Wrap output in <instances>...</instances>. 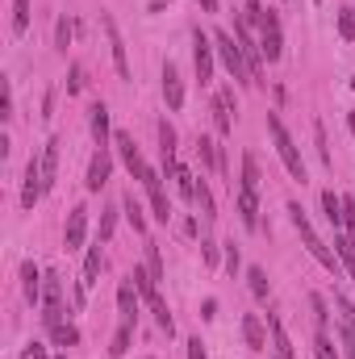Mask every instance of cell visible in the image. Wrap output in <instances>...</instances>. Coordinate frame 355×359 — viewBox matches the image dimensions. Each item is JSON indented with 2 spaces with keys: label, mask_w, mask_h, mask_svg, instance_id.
I'll return each instance as SVG.
<instances>
[{
  "label": "cell",
  "mask_w": 355,
  "mask_h": 359,
  "mask_svg": "<svg viewBox=\"0 0 355 359\" xmlns=\"http://www.w3.org/2000/svg\"><path fill=\"white\" fill-rule=\"evenodd\" d=\"M288 218H293V226H297V234H301V242H306V251L314 255V259H318V264H322L326 272H334V276H339V268H343V264H339V255H334V251H330V246H326V242L318 238V230L310 226V218H306V209H301V205H297V200L288 205Z\"/></svg>",
  "instance_id": "1"
},
{
  "label": "cell",
  "mask_w": 355,
  "mask_h": 359,
  "mask_svg": "<svg viewBox=\"0 0 355 359\" xmlns=\"http://www.w3.org/2000/svg\"><path fill=\"white\" fill-rule=\"evenodd\" d=\"M268 134H272V142H276V155L284 159L288 176H293V180H306V159H301L297 142L288 138V130H284V121H280L276 113H268Z\"/></svg>",
  "instance_id": "2"
},
{
  "label": "cell",
  "mask_w": 355,
  "mask_h": 359,
  "mask_svg": "<svg viewBox=\"0 0 355 359\" xmlns=\"http://www.w3.org/2000/svg\"><path fill=\"white\" fill-rule=\"evenodd\" d=\"M214 50H218L222 67H226V71H230L238 84H255V80H251V67H247V59H242V46L234 42V34L218 30V34H214Z\"/></svg>",
  "instance_id": "3"
},
{
  "label": "cell",
  "mask_w": 355,
  "mask_h": 359,
  "mask_svg": "<svg viewBox=\"0 0 355 359\" xmlns=\"http://www.w3.org/2000/svg\"><path fill=\"white\" fill-rule=\"evenodd\" d=\"M260 50H264V59H268V63H276V59L284 55V38H280V17H276L272 9H264V17H260Z\"/></svg>",
  "instance_id": "4"
},
{
  "label": "cell",
  "mask_w": 355,
  "mask_h": 359,
  "mask_svg": "<svg viewBox=\"0 0 355 359\" xmlns=\"http://www.w3.org/2000/svg\"><path fill=\"white\" fill-rule=\"evenodd\" d=\"M138 184L146 188V196H150V209H155V218H159V222H168V218H172V205H168V192H163V176H159L155 167H146Z\"/></svg>",
  "instance_id": "5"
},
{
  "label": "cell",
  "mask_w": 355,
  "mask_h": 359,
  "mask_svg": "<svg viewBox=\"0 0 355 359\" xmlns=\"http://www.w3.org/2000/svg\"><path fill=\"white\" fill-rule=\"evenodd\" d=\"M192 67H196V80L201 84H209L214 80V38H205V34H192Z\"/></svg>",
  "instance_id": "6"
},
{
  "label": "cell",
  "mask_w": 355,
  "mask_h": 359,
  "mask_svg": "<svg viewBox=\"0 0 355 359\" xmlns=\"http://www.w3.org/2000/svg\"><path fill=\"white\" fill-rule=\"evenodd\" d=\"M109 172H113V155H109V146H96V155L88 159V176H84V184H88V192H100L109 184Z\"/></svg>",
  "instance_id": "7"
},
{
  "label": "cell",
  "mask_w": 355,
  "mask_h": 359,
  "mask_svg": "<svg viewBox=\"0 0 355 359\" xmlns=\"http://www.w3.org/2000/svg\"><path fill=\"white\" fill-rule=\"evenodd\" d=\"M46 196V184H42V159L34 155L25 163V184H21V209H34V205Z\"/></svg>",
  "instance_id": "8"
},
{
  "label": "cell",
  "mask_w": 355,
  "mask_h": 359,
  "mask_svg": "<svg viewBox=\"0 0 355 359\" xmlns=\"http://www.w3.org/2000/svg\"><path fill=\"white\" fill-rule=\"evenodd\" d=\"M100 25H105V34H109V50H113V67H117V76L130 80V59H126V42H122L117 21H113L109 13H100Z\"/></svg>",
  "instance_id": "9"
},
{
  "label": "cell",
  "mask_w": 355,
  "mask_h": 359,
  "mask_svg": "<svg viewBox=\"0 0 355 359\" xmlns=\"http://www.w3.org/2000/svg\"><path fill=\"white\" fill-rule=\"evenodd\" d=\"M113 146H117L122 163L130 167V176H134V180H142V172H146V159H142V150L134 146V138H130L126 130H117V134H113Z\"/></svg>",
  "instance_id": "10"
},
{
  "label": "cell",
  "mask_w": 355,
  "mask_h": 359,
  "mask_svg": "<svg viewBox=\"0 0 355 359\" xmlns=\"http://www.w3.org/2000/svg\"><path fill=\"white\" fill-rule=\"evenodd\" d=\"M84 238H88V209H84V205H76V209L67 213L63 242H67V251H80V246H84Z\"/></svg>",
  "instance_id": "11"
},
{
  "label": "cell",
  "mask_w": 355,
  "mask_h": 359,
  "mask_svg": "<svg viewBox=\"0 0 355 359\" xmlns=\"http://www.w3.org/2000/svg\"><path fill=\"white\" fill-rule=\"evenodd\" d=\"M59 146H63L59 138H50V142L42 146V155H38V159H42V184H46V192L55 188V180H59Z\"/></svg>",
  "instance_id": "12"
},
{
  "label": "cell",
  "mask_w": 355,
  "mask_h": 359,
  "mask_svg": "<svg viewBox=\"0 0 355 359\" xmlns=\"http://www.w3.org/2000/svg\"><path fill=\"white\" fill-rule=\"evenodd\" d=\"M163 100H168V109H172V113L184 105V80H180L176 63H163Z\"/></svg>",
  "instance_id": "13"
},
{
  "label": "cell",
  "mask_w": 355,
  "mask_h": 359,
  "mask_svg": "<svg viewBox=\"0 0 355 359\" xmlns=\"http://www.w3.org/2000/svg\"><path fill=\"white\" fill-rule=\"evenodd\" d=\"M242 338H247L251 351H268V330H264L260 314H242Z\"/></svg>",
  "instance_id": "14"
},
{
  "label": "cell",
  "mask_w": 355,
  "mask_h": 359,
  "mask_svg": "<svg viewBox=\"0 0 355 359\" xmlns=\"http://www.w3.org/2000/svg\"><path fill=\"white\" fill-rule=\"evenodd\" d=\"M238 218H242L247 230H260V192L238 188Z\"/></svg>",
  "instance_id": "15"
},
{
  "label": "cell",
  "mask_w": 355,
  "mask_h": 359,
  "mask_svg": "<svg viewBox=\"0 0 355 359\" xmlns=\"http://www.w3.org/2000/svg\"><path fill=\"white\" fill-rule=\"evenodd\" d=\"M230 109H234V88H222V92L214 96V121H218V134H230V130H234Z\"/></svg>",
  "instance_id": "16"
},
{
  "label": "cell",
  "mask_w": 355,
  "mask_h": 359,
  "mask_svg": "<svg viewBox=\"0 0 355 359\" xmlns=\"http://www.w3.org/2000/svg\"><path fill=\"white\" fill-rule=\"evenodd\" d=\"M88 113H92V138H96V146H109V142H113V130H109V109H105V100H96Z\"/></svg>",
  "instance_id": "17"
},
{
  "label": "cell",
  "mask_w": 355,
  "mask_h": 359,
  "mask_svg": "<svg viewBox=\"0 0 355 359\" xmlns=\"http://www.w3.org/2000/svg\"><path fill=\"white\" fill-rule=\"evenodd\" d=\"M42 284H46V276L38 272V264H21V288H25L30 305H42Z\"/></svg>",
  "instance_id": "18"
},
{
  "label": "cell",
  "mask_w": 355,
  "mask_h": 359,
  "mask_svg": "<svg viewBox=\"0 0 355 359\" xmlns=\"http://www.w3.org/2000/svg\"><path fill=\"white\" fill-rule=\"evenodd\" d=\"M100 246H105V242L96 238V242L88 246V255H84V276H80V284H84V288H92V284H96V276H100V264H105V255H100Z\"/></svg>",
  "instance_id": "19"
},
{
  "label": "cell",
  "mask_w": 355,
  "mask_h": 359,
  "mask_svg": "<svg viewBox=\"0 0 355 359\" xmlns=\"http://www.w3.org/2000/svg\"><path fill=\"white\" fill-rule=\"evenodd\" d=\"M138 288H134V280H126L122 288H117V310H122V322H134L138 318Z\"/></svg>",
  "instance_id": "20"
},
{
  "label": "cell",
  "mask_w": 355,
  "mask_h": 359,
  "mask_svg": "<svg viewBox=\"0 0 355 359\" xmlns=\"http://www.w3.org/2000/svg\"><path fill=\"white\" fill-rule=\"evenodd\" d=\"M268 330H272L276 359H297V351H293V343H288V334H284V326H280V318H276V314H268Z\"/></svg>",
  "instance_id": "21"
},
{
  "label": "cell",
  "mask_w": 355,
  "mask_h": 359,
  "mask_svg": "<svg viewBox=\"0 0 355 359\" xmlns=\"http://www.w3.org/2000/svg\"><path fill=\"white\" fill-rule=\"evenodd\" d=\"M260 159L255 155H251V150H247V155H242V180H238V188H251V192H260Z\"/></svg>",
  "instance_id": "22"
},
{
  "label": "cell",
  "mask_w": 355,
  "mask_h": 359,
  "mask_svg": "<svg viewBox=\"0 0 355 359\" xmlns=\"http://www.w3.org/2000/svg\"><path fill=\"white\" fill-rule=\"evenodd\" d=\"M196 155H201V163H205V167L222 172V155H218V142H214V138L201 134V138H196Z\"/></svg>",
  "instance_id": "23"
},
{
  "label": "cell",
  "mask_w": 355,
  "mask_h": 359,
  "mask_svg": "<svg viewBox=\"0 0 355 359\" xmlns=\"http://www.w3.org/2000/svg\"><path fill=\"white\" fill-rule=\"evenodd\" d=\"M122 213H126V218H130V226L146 238V218H142V205L134 200V192H126V196H122Z\"/></svg>",
  "instance_id": "24"
},
{
  "label": "cell",
  "mask_w": 355,
  "mask_h": 359,
  "mask_svg": "<svg viewBox=\"0 0 355 359\" xmlns=\"http://www.w3.org/2000/svg\"><path fill=\"white\" fill-rule=\"evenodd\" d=\"M130 343H134V322H122V326H117V334H113V347H109V359H122V355L130 351Z\"/></svg>",
  "instance_id": "25"
},
{
  "label": "cell",
  "mask_w": 355,
  "mask_h": 359,
  "mask_svg": "<svg viewBox=\"0 0 355 359\" xmlns=\"http://www.w3.org/2000/svg\"><path fill=\"white\" fill-rule=\"evenodd\" d=\"M322 209H326L330 226H334V230H343V196H334V188H326V192H322Z\"/></svg>",
  "instance_id": "26"
},
{
  "label": "cell",
  "mask_w": 355,
  "mask_h": 359,
  "mask_svg": "<svg viewBox=\"0 0 355 359\" xmlns=\"http://www.w3.org/2000/svg\"><path fill=\"white\" fill-rule=\"evenodd\" d=\"M130 280H134V288H138V292H142L146 301H150V297H159V280L150 276L146 268H134V272H130Z\"/></svg>",
  "instance_id": "27"
},
{
  "label": "cell",
  "mask_w": 355,
  "mask_h": 359,
  "mask_svg": "<svg viewBox=\"0 0 355 359\" xmlns=\"http://www.w3.org/2000/svg\"><path fill=\"white\" fill-rule=\"evenodd\" d=\"M334 255H339V264L351 272V280H355V246H351L347 234H334Z\"/></svg>",
  "instance_id": "28"
},
{
  "label": "cell",
  "mask_w": 355,
  "mask_h": 359,
  "mask_svg": "<svg viewBox=\"0 0 355 359\" xmlns=\"http://www.w3.org/2000/svg\"><path fill=\"white\" fill-rule=\"evenodd\" d=\"M196 209H201V218H205V222H214L218 218V205H214V192H209V184H196Z\"/></svg>",
  "instance_id": "29"
},
{
  "label": "cell",
  "mask_w": 355,
  "mask_h": 359,
  "mask_svg": "<svg viewBox=\"0 0 355 359\" xmlns=\"http://www.w3.org/2000/svg\"><path fill=\"white\" fill-rule=\"evenodd\" d=\"M146 305L155 310V322H159V330H168V338H172V334H176V322H172V310H168V301H163V297H150Z\"/></svg>",
  "instance_id": "30"
},
{
  "label": "cell",
  "mask_w": 355,
  "mask_h": 359,
  "mask_svg": "<svg viewBox=\"0 0 355 359\" xmlns=\"http://www.w3.org/2000/svg\"><path fill=\"white\" fill-rule=\"evenodd\" d=\"M172 180H176V188H180V196H184V200H196V176H192L188 167H180V163H176Z\"/></svg>",
  "instance_id": "31"
},
{
  "label": "cell",
  "mask_w": 355,
  "mask_h": 359,
  "mask_svg": "<svg viewBox=\"0 0 355 359\" xmlns=\"http://www.w3.org/2000/svg\"><path fill=\"white\" fill-rule=\"evenodd\" d=\"M50 343H55V347H76L80 343V330L71 322H59V326H50Z\"/></svg>",
  "instance_id": "32"
},
{
  "label": "cell",
  "mask_w": 355,
  "mask_h": 359,
  "mask_svg": "<svg viewBox=\"0 0 355 359\" xmlns=\"http://www.w3.org/2000/svg\"><path fill=\"white\" fill-rule=\"evenodd\" d=\"M247 284L255 292V301H268V272L264 268H247Z\"/></svg>",
  "instance_id": "33"
},
{
  "label": "cell",
  "mask_w": 355,
  "mask_h": 359,
  "mask_svg": "<svg viewBox=\"0 0 355 359\" xmlns=\"http://www.w3.org/2000/svg\"><path fill=\"white\" fill-rule=\"evenodd\" d=\"M314 359H339V347H334V338L326 330L314 334Z\"/></svg>",
  "instance_id": "34"
},
{
  "label": "cell",
  "mask_w": 355,
  "mask_h": 359,
  "mask_svg": "<svg viewBox=\"0 0 355 359\" xmlns=\"http://www.w3.org/2000/svg\"><path fill=\"white\" fill-rule=\"evenodd\" d=\"M146 272L163 280V255H159V242H150V238H146Z\"/></svg>",
  "instance_id": "35"
},
{
  "label": "cell",
  "mask_w": 355,
  "mask_h": 359,
  "mask_svg": "<svg viewBox=\"0 0 355 359\" xmlns=\"http://www.w3.org/2000/svg\"><path fill=\"white\" fill-rule=\"evenodd\" d=\"M310 310H314L318 330H326V326H330V310H326V297H322V292H310Z\"/></svg>",
  "instance_id": "36"
},
{
  "label": "cell",
  "mask_w": 355,
  "mask_h": 359,
  "mask_svg": "<svg viewBox=\"0 0 355 359\" xmlns=\"http://www.w3.org/2000/svg\"><path fill=\"white\" fill-rule=\"evenodd\" d=\"M30 30V0H13V34L21 38Z\"/></svg>",
  "instance_id": "37"
},
{
  "label": "cell",
  "mask_w": 355,
  "mask_h": 359,
  "mask_svg": "<svg viewBox=\"0 0 355 359\" xmlns=\"http://www.w3.org/2000/svg\"><path fill=\"white\" fill-rule=\"evenodd\" d=\"M113 230H117V209H100V230H96V238H100V242H109Z\"/></svg>",
  "instance_id": "38"
},
{
  "label": "cell",
  "mask_w": 355,
  "mask_h": 359,
  "mask_svg": "<svg viewBox=\"0 0 355 359\" xmlns=\"http://www.w3.org/2000/svg\"><path fill=\"white\" fill-rule=\"evenodd\" d=\"M71 34H76V21H71V17H59V21H55V46H59V50H67Z\"/></svg>",
  "instance_id": "39"
},
{
  "label": "cell",
  "mask_w": 355,
  "mask_h": 359,
  "mask_svg": "<svg viewBox=\"0 0 355 359\" xmlns=\"http://www.w3.org/2000/svg\"><path fill=\"white\" fill-rule=\"evenodd\" d=\"M84 84H88V80H84V67L71 63V67H67V92L76 96V92H84Z\"/></svg>",
  "instance_id": "40"
},
{
  "label": "cell",
  "mask_w": 355,
  "mask_h": 359,
  "mask_svg": "<svg viewBox=\"0 0 355 359\" xmlns=\"http://www.w3.org/2000/svg\"><path fill=\"white\" fill-rule=\"evenodd\" d=\"M339 34H343L347 42H355V9H343V13H339Z\"/></svg>",
  "instance_id": "41"
},
{
  "label": "cell",
  "mask_w": 355,
  "mask_h": 359,
  "mask_svg": "<svg viewBox=\"0 0 355 359\" xmlns=\"http://www.w3.org/2000/svg\"><path fill=\"white\" fill-rule=\"evenodd\" d=\"M339 347H343V355H347V359H355V326H347V322H343V330H339Z\"/></svg>",
  "instance_id": "42"
},
{
  "label": "cell",
  "mask_w": 355,
  "mask_h": 359,
  "mask_svg": "<svg viewBox=\"0 0 355 359\" xmlns=\"http://www.w3.org/2000/svg\"><path fill=\"white\" fill-rule=\"evenodd\" d=\"M334 305H339V314H343V322H347V326H355V305H351V301H347V297H343L339 288H334Z\"/></svg>",
  "instance_id": "43"
},
{
  "label": "cell",
  "mask_w": 355,
  "mask_h": 359,
  "mask_svg": "<svg viewBox=\"0 0 355 359\" xmlns=\"http://www.w3.org/2000/svg\"><path fill=\"white\" fill-rule=\"evenodd\" d=\"M314 138H318V155H322V163H330V146H326V130H322V121H314Z\"/></svg>",
  "instance_id": "44"
},
{
  "label": "cell",
  "mask_w": 355,
  "mask_h": 359,
  "mask_svg": "<svg viewBox=\"0 0 355 359\" xmlns=\"http://www.w3.org/2000/svg\"><path fill=\"white\" fill-rule=\"evenodd\" d=\"M226 268H230V276H234V272L242 268V255H238V246H234V242L226 246Z\"/></svg>",
  "instance_id": "45"
},
{
  "label": "cell",
  "mask_w": 355,
  "mask_h": 359,
  "mask_svg": "<svg viewBox=\"0 0 355 359\" xmlns=\"http://www.w3.org/2000/svg\"><path fill=\"white\" fill-rule=\"evenodd\" d=\"M0 117H5V121L13 117V84L9 80H5V105H0Z\"/></svg>",
  "instance_id": "46"
},
{
  "label": "cell",
  "mask_w": 355,
  "mask_h": 359,
  "mask_svg": "<svg viewBox=\"0 0 355 359\" xmlns=\"http://www.w3.org/2000/svg\"><path fill=\"white\" fill-rule=\"evenodd\" d=\"M242 5H247V21H255V25H260V17H264V5H260V0H242Z\"/></svg>",
  "instance_id": "47"
},
{
  "label": "cell",
  "mask_w": 355,
  "mask_h": 359,
  "mask_svg": "<svg viewBox=\"0 0 355 359\" xmlns=\"http://www.w3.org/2000/svg\"><path fill=\"white\" fill-rule=\"evenodd\" d=\"M201 255H205V264H209V268L218 264V246H214L209 238H201Z\"/></svg>",
  "instance_id": "48"
},
{
  "label": "cell",
  "mask_w": 355,
  "mask_h": 359,
  "mask_svg": "<svg viewBox=\"0 0 355 359\" xmlns=\"http://www.w3.org/2000/svg\"><path fill=\"white\" fill-rule=\"evenodd\" d=\"M21 359H46V347H42V343H30V347L21 351Z\"/></svg>",
  "instance_id": "49"
},
{
  "label": "cell",
  "mask_w": 355,
  "mask_h": 359,
  "mask_svg": "<svg viewBox=\"0 0 355 359\" xmlns=\"http://www.w3.org/2000/svg\"><path fill=\"white\" fill-rule=\"evenodd\" d=\"M201 318H205V322H214V318H218V301H214V297H209L205 305H201Z\"/></svg>",
  "instance_id": "50"
},
{
  "label": "cell",
  "mask_w": 355,
  "mask_h": 359,
  "mask_svg": "<svg viewBox=\"0 0 355 359\" xmlns=\"http://www.w3.org/2000/svg\"><path fill=\"white\" fill-rule=\"evenodd\" d=\"M188 359H209V355H205V347H201V338H192V343H188Z\"/></svg>",
  "instance_id": "51"
},
{
  "label": "cell",
  "mask_w": 355,
  "mask_h": 359,
  "mask_svg": "<svg viewBox=\"0 0 355 359\" xmlns=\"http://www.w3.org/2000/svg\"><path fill=\"white\" fill-rule=\"evenodd\" d=\"M201 9H205V13H218V0H201Z\"/></svg>",
  "instance_id": "52"
},
{
  "label": "cell",
  "mask_w": 355,
  "mask_h": 359,
  "mask_svg": "<svg viewBox=\"0 0 355 359\" xmlns=\"http://www.w3.org/2000/svg\"><path fill=\"white\" fill-rule=\"evenodd\" d=\"M347 130H351V134H355V113H347Z\"/></svg>",
  "instance_id": "53"
},
{
  "label": "cell",
  "mask_w": 355,
  "mask_h": 359,
  "mask_svg": "<svg viewBox=\"0 0 355 359\" xmlns=\"http://www.w3.org/2000/svg\"><path fill=\"white\" fill-rule=\"evenodd\" d=\"M59 359H63V355H59Z\"/></svg>",
  "instance_id": "54"
}]
</instances>
